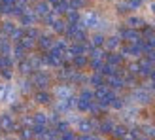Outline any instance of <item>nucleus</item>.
Returning <instances> with one entry per match:
<instances>
[{
    "label": "nucleus",
    "mask_w": 155,
    "mask_h": 140,
    "mask_svg": "<svg viewBox=\"0 0 155 140\" xmlns=\"http://www.w3.org/2000/svg\"><path fill=\"white\" fill-rule=\"evenodd\" d=\"M0 123H2V127H4V129L12 125V121H10V118H2V121H0Z\"/></svg>",
    "instance_id": "obj_1"
}]
</instances>
